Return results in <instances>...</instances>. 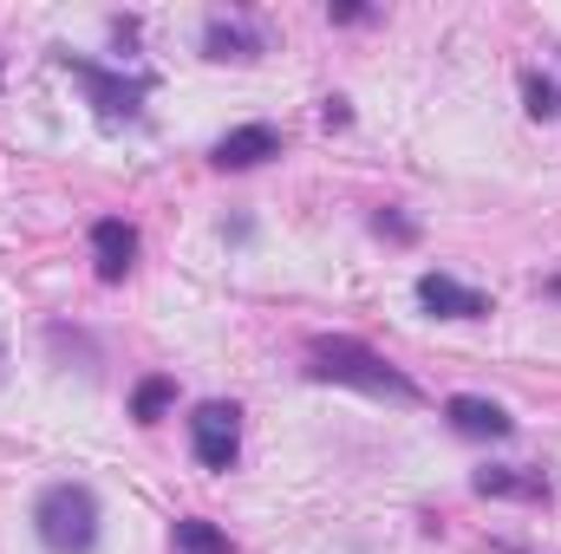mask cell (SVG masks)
<instances>
[{
  "label": "cell",
  "instance_id": "obj_1",
  "mask_svg": "<svg viewBox=\"0 0 561 554\" xmlns=\"http://www.w3.org/2000/svg\"><path fill=\"white\" fill-rule=\"evenodd\" d=\"M307 372L333 379V385H353V392H373V399H392V405H419V385L399 366H386L373 346H359V339H313V366Z\"/></svg>",
  "mask_w": 561,
  "mask_h": 554
},
{
  "label": "cell",
  "instance_id": "obj_2",
  "mask_svg": "<svg viewBox=\"0 0 561 554\" xmlns=\"http://www.w3.org/2000/svg\"><path fill=\"white\" fill-rule=\"evenodd\" d=\"M33 529L53 554H92L99 549V496L85 483H53L33 503Z\"/></svg>",
  "mask_w": 561,
  "mask_h": 554
},
{
  "label": "cell",
  "instance_id": "obj_3",
  "mask_svg": "<svg viewBox=\"0 0 561 554\" xmlns=\"http://www.w3.org/2000/svg\"><path fill=\"white\" fill-rule=\"evenodd\" d=\"M190 450H196L203 470H236V457H242V412L229 399L196 405V417H190Z\"/></svg>",
  "mask_w": 561,
  "mask_h": 554
},
{
  "label": "cell",
  "instance_id": "obj_4",
  "mask_svg": "<svg viewBox=\"0 0 561 554\" xmlns=\"http://www.w3.org/2000/svg\"><path fill=\"white\" fill-rule=\"evenodd\" d=\"M66 72L92 92V105L105 112V118H138V105H144V79H125V72H105V66H92V59H72L66 53Z\"/></svg>",
  "mask_w": 561,
  "mask_h": 554
},
{
  "label": "cell",
  "instance_id": "obj_5",
  "mask_svg": "<svg viewBox=\"0 0 561 554\" xmlns=\"http://www.w3.org/2000/svg\"><path fill=\"white\" fill-rule=\"evenodd\" d=\"M419 307L437 313V320H483V313H490V300H483L477 287H463V280H450V275H424Z\"/></svg>",
  "mask_w": 561,
  "mask_h": 554
},
{
  "label": "cell",
  "instance_id": "obj_6",
  "mask_svg": "<svg viewBox=\"0 0 561 554\" xmlns=\"http://www.w3.org/2000/svg\"><path fill=\"white\" fill-rule=\"evenodd\" d=\"M209 157H216L222 170H255V163L280 157V131H275V125H236L229 138H216Z\"/></svg>",
  "mask_w": 561,
  "mask_h": 554
},
{
  "label": "cell",
  "instance_id": "obj_7",
  "mask_svg": "<svg viewBox=\"0 0 561 554\" xmlns=\"http://www.w3.org/2000/svg\"><path fill=\"white\" fill-rule=\"evenodd\" d=\"M92 255H99V275L105 280H125L131 275V262H138V229L118 222V216L92 222Z\"/></svg>",
  "mask_w": 561,
  "mask_h": 554
},
{
  "label": "cell",
  "instance_id": "obj_8",
  "mask_svg": "<svg viewBox=\"0 0 561 554\" xmlns=\"http://www.w3.org/2000/svg\"><path fill=\"white\" fill-rule=\"evenodd\" d=\"M444 417H450V430H463V437H510V430H516L503 405H490V399H470V392H457V399L444 405Z\"/></svg>",
  "mask_w": 561,
  "mask_h": 554
},
{
  "label": "cell",
  "instance_id": "obj_9",
  "mask_svg": "<svg viewBox=\"0 0 561 554\" xmlns=\"http://www.w3.org/2000/svg\"><path fill=\"white\" fill-rule=\"evenodd\" d=\"M477 496H516V503H549V483L536 470H477Z\"/></svg>",
  "mask_w": 561,
  "mask_h": 554
},
{
  "label": "cell",
  "instance_id": "obj_10",
  "mask_svg": "<svg viewBox=\"0 0 561 554\" xmlns=\"http://www.w3.org/2000/svg\"><path fill=\"white\" fill-rule=\"evenodd\" d=\"M203 46H209V59H255L262 53V33H249L242 20H209Z\"/></svg>",
  "mask_w": 561,
  "mask_h": 554
},
{
  "label": "cell",
  "instance_id": "obj_11",
  "mask_svg": "<svg viewBox=\"0 0 561 554\" xmlns=\"http://www.w3.org/2000/svg\"><path fill=\"white\" fill-rule=\"evenodd\" d=\"M176 554H236V549H229V535L216 522L190 516V522H176Z\"/></svg>",
  "mask_w": 561,
  "mask_h": 554
},
{
  "label": "cell",
  "instance_id": "obj_12",
  "mask_svg": "<svg viewBox=\"0 0 561 554\" xmlns=\"http://www.w3.org/2000/svg\"><path fill=\"white\" fill-rule=\"evenodd\" d=\"M170 399H176L170 379H144L138 392H131V417H138V424H157V417L170 412Z\"/></svg>",
  "mask_w": 561,
  "mask_h": 554
},
{
  "label": "cell",
  "instance_id": "obj_13",
  "mask_svg": "<svg viewBox=\"0 0 561 554\" xmlns=\"http://www.w3.org/2000/svg\"><path fill=\"white\" fill-rule=\"evenodd\" d=\"M523 99H529V112H536V118H561V92L542 79V72H529V79H523Z\"/></svg>",
  "mask_w": 561,
  "mask_h": 554
},
{
  "label": "cell",
  "instance_id": "obj_14",
  "mask_svg": "<svg viewBox=\"0 0 561 554\" xmlns=\"http://www.w3.org/2000/svg\"><path fill=\"white\" fill-rule=\"evenodd\" d=\"M379 235H392V242H412V222H405V216H379Z\"/></svg>",
  "mask_w": 561,
  "mask_h": 554
},
{
  "label": "cell",
  "instance_id": "obj_15",
  "mask_svg": "<svg viewBox=\"0 0 561 554\" xmlns=\"http://www.w3.org/2000/svg\"><path fill=\"white\" fill-rule=\"evenodd\" d=\"M542 293H549V300H561V275H549V280H542Z\"/></svg>",
  "mask_w": 561,
  "mask_h": 554
}]
</instances>
